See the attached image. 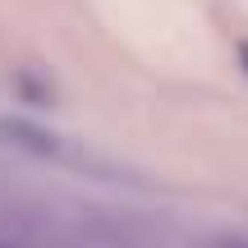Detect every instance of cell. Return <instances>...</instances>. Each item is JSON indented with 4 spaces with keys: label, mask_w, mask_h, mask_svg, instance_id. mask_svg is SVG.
<instances>
[{
    "label": "cell",
    "mask_w": 248,
    "mask_h": 248,
    "mask_svg": "<svg viewBox=\"0 0 248 248\" xmlns=\"http://www.w3.org/2000/svg\"><path fill=\"white\" fill-rule=\"evenodd\" d=\"M0 248H37V244H23V239H9V234H0Z\"/></svg>",
    "instance_id": "1"
},
{
    "label": "cell",
    "mask_w": 248,
    "mask_h": 248,
    "mask_svg": "<svg viewBox=\"0 0 248 248\" xmlns=\"http://www.w3.org/2000/svg\"><path fill=\"white\" fill-rule=\"evenodd\" d=\"M221 248H248V244H244V239H225Z\"/></svg>",
    "instance_id": "2"
}]
</instances>
